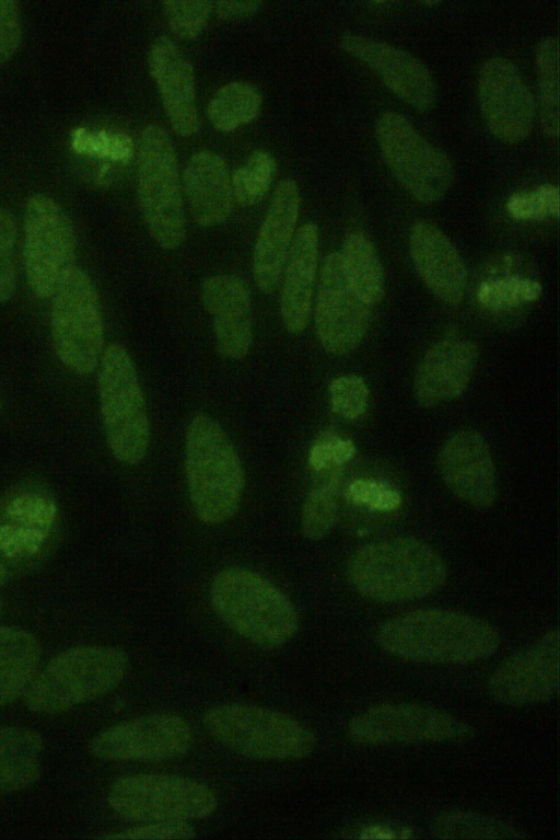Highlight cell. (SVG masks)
Listing matches in <instances>:
<instances>
[{"label": "cell", "instance_id": "obj_1", "mask_svg": "<svg viewBox=\"0 0 560 840\" xmlns=\"http://www.w3.org/2000/svg\"><path fill=\"white\" fill-rule=\"evenodd\" d=\"M375 641L384 653L402 660L455 665L486 659L500 645L499 633L488 621L435 608L387 620Z\"/></svg>", "mask_w": 560, "mask_h": 840}, {"label": "cell", "instance_id": "obj_2", "mask_svg": "<svg viewBox=\"0 0 560 840\" xmlns=\"http://www.w3.org/2000/svg\"><path fill=\"white\" fill-rule=\"evenodd\" d=\"M441 556L428 544L396 538L359 548L347 564V577L363 598L393 603L427 597L446 580Z\"/></svg>", "mask_w": 560, "mask_h": 840}, {"label": "cell", "instance_id": "obj_3", "mask_svg": "<svg viewBox=\"0 0 560 840\" xmlns=\"http://www.w3.org/2000/svg\"><path fill=\"white\" fill-rule=\"evenodd\" d=\"M220 619L246 641L277 648L298 632V612L290 599L257 573L238 567L219 572L210 587Z\"/></svg>", "mask_w": 560, "mask_h": 840}, {"label": "cell", "instance_id": "obj_4", "mask_svg": "<svg viewBox=\"0 0 560 840\" xmlns=\"http://www.w3.org/2000/svg\"><path fill=\"white\" fill-rule=\"evenodd\" d=\"M185 471L189 498L198 519L220 525L238 508L245 477L241 460L223 428L205 414L186 433Z\"/></svg>", "mask_w": 560, "mask_h": 840}, {"label": "cell", "instance_id": "obj_5", "mask_svg": "<svg viewBox=\"0 0 560 840\" xmlns=\"http://www.w3.org/2000/svg\"><path fill=\"white\" fill-rule=\"evenodd\" d=\"M127 655L110 646L85 645L62 651L35 675L23 700L36 714H58L98 699L119 686Z\"/></svg>", "mask_w": 560, "mask_h": 840}, {"label": "cell", "instance_id": "obj_6", "mask_svg": "<svg viewBox=\"0 0 560 840\" xmlns=\"http://www.w3.org/2000/svg\"><path fill=\"white\" fill-rule=\"evenodd\" d=\"M202 723L215 741L252 759L300 760L317 744L314 732L295 717L258 705H217L203 714Z\"/></svg>", "mask_w": 560, "mask_h": 840}, {"label": "cell", "instance_id": "obj_7", "mask_svg": "<svg viewBox=\"0 0 560 840\" xmlns=\"http://www.w3.org/2000/svg\"><path fill=\"white\" fill-rule=\"evenodd\" d=\"M101 415L108 447L124 464H138L150 442L144 395L135 365L119 344L104 350L98 373Z\"/></svg>", "mask_w": 560, "mask_h": 840}, {"label": "cell", "instance_id": "obj_8", "mask_svg": "<svg viewBox=\"0 0 560 840\" xmlns=\"http://www.w3.org/2000/svg\"><path fill=\"white\" fill-rule=\"evenodd\" d=\"M50 333L59 360L85 376L101 359L104 330L98 296L90 276L72 265L51 295Z\"/></svg>", "mask_w": 560, "mask_h": 840}, {"label": "cell", "instance_id": "obj_9", "mask_svg": "<svg viewBox=\"0 0 560 840\" xmlns=\"http://www.w3.org/2000/svg\"><path fill=\"white\" fill-rule=\"evenodd\" d=\"M138 194L151 237L165 250L178 248L186 235L178 164L166 131L147 126L140 136Z\"/></svg>", "mask_w": 560, "mask_h": 840}, {"label": "cell", "instance_id": "obj_10", "mask_svg": "<svg viewBox=\"0 0 560 840\" xmlns=\"http://www.w3.org/2000/svg\"><path fill=\"white\" fill-rule=\"evenodd\" d=\"M107 802L115 814L133 822L205 819L218 807L207 784L164 773L120 776L112 783Z\"/></svg>", "mask_w": 560, "mask_h": 840}, {"label": "cell", "instance_id": "obj_11", "mask_svg": "<svg viewBox=\"0 0 560 840\" xmlns=\"http://www.w3.org/2000/svg\"><path fill=\"white\" fill-rule=\"evenodd\" d=\"M376 138L390 172L417 200H440L453 180L447 156L427 140L401 114L386 112L376 122Z\"/></svg>", "mask_w": 560, "mask_h": 840}, {"label": "cell", "instance_id": "obj_12", "mask_svg": "<svg viewBox=\"0 0 560 840\" xmlns=\"http://www.w3.org/2000/svg\"><path fill=\"white\" fill-rule=\"evenodd\" d=\"M349 739L361 746L385 744L462 743L474 737L468 723L438 707L419 703H382L354 716Z\"/></svg>", "mask_w": 560, "mask_h": 840}, {"label": "cell", "instance_id": "obj_13", "mask_svg": "<svg viewBox=\"0 0 560 840\" xmlns=\"http://www.w3.org/2000/svg\"><path fill=\"white\" fill-rule=\"evenodd\" d=\"M73 225L51 197L36 194L28 198L24 212V268L32 292L50 298L63 273L73 264Z\"/></svg>", "mask_w": 560, "mask_h": 840}, {"label": "cell", "instance_id": "obj_14", "mask_svg": "<svg viewBox=\"0 0 560 840\" xmlns=\"http://www.w3.org/2000/svg\"><path fill=\"white\" fill-rule=\"evenodd\" d=\"M190 724L174 713H153L117 723L95 735L91 755L107 761H163L192 747Z\"/></svg>", "mask_w": 560, "mask_h": 840}, {"label": "cell", "instance_id": "obj_15", "mask_svg": "<svg viewBox=\"0 0 560 840\" xmlns=\"http://www.w3.org/2000/svg\"><path fill=\"white\" fill-rule=\"evenodd\" d=\"M353 289L343 269L340 253H329L322 265L315 306V327L326 352L346 355L366 334L371 310Z\"/></svg>", "mask_w": 560, "mask_h": 840}, {"label": "cell", "instance_id": "obj_16", "mask_svg": "<svg viewBox=\"0 0 560 840\" xmlns=\"http://www.w3.org/2000/svg\"><path fill=\"white\" fill-rule=\"evenodd\" d=\"M559 631L551 629L534 644L504 659L489 676V694L497 702L524 706L550 701L559 692Z\"/></svg>", "mask_w": 560, "mask_h": 840}, {"label": "cell", "instance_id": "obj_17", "mask_svg": "<svg viewBox=\"0 0 560 840\" xmlns=\"http://www.w3.org/2000/svg\"><path fill=\"white\" fill-rule=\"evenodd\" d=\"M478 97L486 124L495 137L515 143L528 136L535 116V102L511 60L495 56L481 65Z\"/></svg>", "mask_w": 560, "mask_h": 840}, {"label": "cell", "instance_id": "obj_18", "mask_svg": "<svg viewBox=\"0 0 560 840\" xmlns=\"http://www.w3.org/2000/svg\"><path fill=\"white\" fill-rule=\"evenodd\" d=\"M340 46L370 67L392 92L416 110L427 112L434 106V79L424 64L410 53L354 34H345Z\"/></svg>", "mask_w": 560, "mask_h": 840}, {"label": "cell", "instance_id": "obj_19", "mask_svg": "<svg viewBox=\"0 0 560 840\" xmlns=\"http://www.w3.org/2000/svg\"><path fill=\"white\" fill-rule=\"evenodd\" d=\"M438 468L458 499L477 509L492 507L497 498L495 469L488 444L478 431L454 433L439 451Z\"/></svg>", "mask_w": 560, "mask_h": 840}, {"label": "cell", "instance_id": "obj_20", "mask_svg": "<svg viewBox=\"0 0 560 840\" xmlns=\"http://www.w3.org/2000/svg\"><path fill=\"white\" fill-rule=\"evenodd\" d=\"M201 301L212 317L215 348L225 359L244 358L252 343L250 292L232 275H213L201 284Z\"/></svg>", "mask_w": 560, "mask_h": 840}, {"label": "cell", "instance_id": "obj_21", "mask_svg": "<svg viewBox=\"0 0 560 840\" xmlns=\"http://www.w3.org/2000/svg\"><path fill=\"white\" fill-rule=\"evenodd\" d=\"M299 208L300 195L295 182L290 179L281 181L272 195L254 249V279L265 294H271L280 280L294 238Z\"/></svg>", "mask_w": 560, "mask_h": 840}, {"label": "cell", "instance_id": "obj_22", "mask_svg": "<svg viewBox=\"0 0 560 840\" xmlns=\"http://www.w3.org/2000/svg\"><path fill=\"white\" fill-rule=\"evenodd\" d=\"M149 69L173 129L182 137L198 131L195 74L190 60L170 37L156 38L149 51Z\"/></svg>", "mask_w": 560, "mask_h": 840}, {"label": "cell", "instance_id": "obj_23", "mask_svg": "<svg viewBox=\"0 0 560 840\" xmlns=\"http://www.w3.org/2000/svg\"><path fill=\"white\" fill-rule=\"evenodd\" d=\"M478 358L475 343L446 337L429 348L413 379L419 405L431 407L459 396L468 386Z\"/></svg>", "mask_w": 560, "mask_h": 840}, {"label": "cell", "instance_id": "obj_24", "mask_svg": "<svg viewBox=\"0 0 560 840\" xmlns=\"http://www.w3.org/2000/svg\"><path fill=\"white\" fill-rule=\"evenodd\" d=\"M410 257L428 288L442 301L458 304L467 288V268L447 237L433 225L419 221L409 237Z\"/></svg>", "mask_w": 560, "mask_h": 840}, {"label": "cell", "instance_id": "obj_25", "mask_svg": "<svg viewBox=\"0 0 560 840\" xmlns=\"http://www.w3.org/2000/svg\"><path fill=\"white\" fill-rule=\"evenodd\" d=\"M318 263V229L303 225L294 234L281 276L280 314L285 329L299 334L307 325Z\"/></svg>", "mask_w": 560, "mask_h": 840}, {"label": "cell", "instance_id": "obj_26", "mask_svg": "<svg viewBox=\"0 0 560 840\" xmlns=\"http://www.w3.org/2000/svg\"><path fill=\"white\" fill-rule=\"evenodd\" d=\"M184 188L195 221L217 226L233 208L231 176L223 159L211 151L194 154L184 170Z\"/></svg>", "mask_w": 560, "mask_h": 840}, {"label": "cell", "instance_id": "obj_27", "mask_svg": "<svg viewBox=\"0 0 560 840\" xmlns=\"http://www.w3.org/2000/svg\"><path fill=\"white\" fill-rule=\"evenodd\" d=\"M42 658V646L28 631L0 626V707L23 697Z\"/></svg>", "mask_w": 560, "mask_h": 840}, {"label": "cell", "instance_id": "obj_28", "mask_svg": "<svg viewBox=\"0 0 560 840\" xmlns=\"http://www.w3.org/2000/svg\"><path fill=\"white\" fill-rule=\"evenodd\" d=\"M42 736L27 727L0 726V794L21 791L40 776Z\"/></svg>", "mask_w": 560, "mask_h": 840}, {"label": "cell", "instance_id": "obj_29", "mask_svg": "<svg viewBox=\"0 0 560 840\" xmlns=\"http://www.w3.org/2000/svg\"><path fill=\"white\" fill-rule=\"evenodd\" d=\"M431 831L443 840H520L526 835L515 825L492 815L451 809L434 819Z\"/></svg>", "mask_w": 560, "mask_h": 840}, {"label": "cell", "instance_id": "obj_30", "mask_svg": "<svg viewBox=\"0 0 560 840\" xmlns=\"http://www.w3.org/2000/svg\"><path fill=\"white\" fill-rule=\"evenodd\" d=\"M347 278L369 304L377 303L385 289L384 271L373 243L362 233H350L340 253Z\"/></svg>", "mask_w": 560, "mask_h": 840}, {"label": "cell", "instance_id": "obj_31", "mask_svg": "<svg viewBox=\"0 0 560 840\" xmlns=\"http://www.w3.org/2000/svg\"><path fill=\"white\" fill-rule=\"evenodd\" d=\"M262 96L259 90L242 81L221 87L209 102L207 114L220 131H233L252 122L259 113Z\"/></svg>", "mask_w": 560, "mask_h": 840}, {"label": "cell", "instance_id": "obj_32", "mask_svg": "<svg viewBox=\"0 0 560 840\" xmlns=\"http://www.w3.org/2000/svg\"><path fill=\"white\" fill-rule=\"evenodd\" d=\"M539 118L544 133L558 137L560 129L559 43L547 36L536 51Z\"/></svg>", "mask_w": 560, "mask_h": 840}, {"label": "cell", "instance_id": "obj_33", "mask_svg": "<svg viewBox=\"0 0 560 840\" xmlns=\"http://www.w3.org/2000/svg\"><path fill=\"white\" fill-rule=\"evenodd\" d=\"M340 473L341 467L319 472V480L306 496L302 509V530L311 540L327 536L336 522Z\"/></svg>", "mask_w": 560, "mask_h": 840}, {"label": "cell", "instance_id": "obj_34", "mask_svg": "<svg viewBox=\"0 0 560 840\" xmlns=\"http://www.w3.org/2000/svg\"><path fill=\"white\" fill-rule=\"evenodd\" d=\"M276 169V160L268 151H252L231 177L233 197L242 206L259 203L269 191Z\"/></svg>", "mask_w": 560, "mask_h": 840}, {"label": "cell", "instance_id": "obj_35", "mask_svg": "<svg viewBox=\"0 0 560 840\" xmlns=\"http://www.w3.org/2000/svg\"><path fill=\"white\" fill-rule=\"evenodd\" d=\"M541 286L534 279L505 276L483 281L478 289L479 303L491 311H501L538 299Z\"/></svg>", "mask_w": 560, "mask_h": 840}, {"label": "cell", "instance_id": "obj_36", "mask_svg": "<svg viewBox=\"0 0 560 840\" xmlns=\"http://www.w3.org/2000/svg\"><path fill=\"white\" fill-rule=\"evenodd\" d=\"M163 7L171 32L185 41L201 34L212 11V2L205 0L165 1Z\"/></svg>", "mask_w": 560, "mask_h": 840}, {"label": "cell", "instance_id": "obj_37", "mask_svg": "<svg viewBox=\"0 0 560 840\" xmlns=\"http://www.w3.org/2000/svg\"><path fill=\"white\" fill-rule=\"evenodd\" d=\"M331 411L346 421L360 418L368 409L369 389L359 376H342L329 386Z\"/></svg>", "mask_w": 560, "mask_h": 840}, {"label": "cell", "instance_id": "obj_38", "mask_svg": "<svg viewBox=\"0 0 560 840\" xmlns=\"http://www.w3.org/2000/svg\"><path fill=\"white\" fill-rule=\"evenodd\" d=\"M511 217L520 220L557 218L559 215V191L553 185H542L528 192L513 194L506 204Z\"/></svg>", "mask_w": 560, "mask_h": 840}, {"label": "cell", "instance_id": "obj_39", "mask_svg": "<svg viewBox=\"0 0 560 840\" xmlns=\"http://www.w3.org/2000/svg\"><path fill=\"white\" fill-rule=\"evenodd\" d=\"M16 225L12 212L0 208V304L8 302L16 289Z\"/></svg>", "mask_w": 560, "mask_h": 840}, {"label": "cell", "instance_id": "obj_40", "mask_svg": "<svg viewBox=\"0 0 560 840\" xmlns=\"http://www.w3.org/2000/svg\"><path fill=\"white\" fill-rule=\"evenodd\" d=\"M355 454L354 444L335 433L325 431L313 442L310 449L308 463L316 473L330 468L342 467Z\"/></svg>", "mask_w": 560, "mask_h": 840}, {"label": "cell", "instance_id": "obj_41", "mask_svg": "<svg viewBox=\"0 0 560 840\" xmlns=\"http://www.w3.org/2000/svg\"><path fill=\"white\" fill-rule=\"evenodd\" d=\"M347 497L351 503L375 511H392L401 504V496L396 490L382 481L371 479L353 481L348 487Z\"/></svg>", "mask_w": 560, "mask_h": 840}, {"label": "cell", "instance_id": "obj_42", "mask_svg": "<svg viewBox=\"0 0 560 840\" xmlns=\"http://www.w3.org/2000/svg\"><path fill=\"white\" fill-rule=\"evenodd\" d=\"M196 837L195 828L187 820H156L106 836V839L129 840H186Z\"/></svg>", "mask_w": 560, "mask_h": 840}, {"label": "cell", "instance_id": "obj_43", "mask_svg": "<svg viewBox=\"0 0 560 840\" xmlns=\"http://www.w3.org/2000/svg\"><path fill=\"white\" fill-rule=\"evenodd\" d=\"M23 38V20L18 1L0 0V65L18 51Z\"/></svg>", "mask_w": 560, "mask_h": 840}, {"label": "cell", "instance_id": "obj_44", "mask_svg": "<svg viewBox=\"0 0 560 840\" xmlns=\"http://www.w3.org/2000/svg\"><path fill=\"white\" fill-rule=\"evenodd\" d=\"M80 150L100 153L117 161H128L133 152L131 139L125 134L84 135L78 139Z\"/></svg>", "mask_w": 560, "mask_h": 840}, {"label": "cell", "instance_id": "obj_45", "mask_svg": "<svg viewBox=\"0 0 560 840\" xmlns=\"http://www.w3.org/2000/svg\"><path fill=\"white\" fill-rule=\"evenodd\" d=\"M261 1H217L212 2V8L217 15L225 21H238L252 16L260 7Z\"/></svg>", "mask_w": 560, "mask_h": 840}, {"label": "cell", "instance_id": "obj_46", "mask_svg": "<svg viewBox=\"0 0 560 840\" xmlns=\"http://www.w3.org/2000/svg\"><path fill=\"white\" fill-rule=\"evenodd\" d=\"M9 579V572L7 567L0 562V587L3 586Z\"/></svg>", "mask_w": 560, "mask_h": 840}, {"label": "cell", "instance_id": "obj_47", "mask_svg": "<svg viewBox=\"0 0 560 840\" xmlns=\"http://www.w3.org/2000/svg\"><path fill=\"white\" fill-rule=\"evenodd\" d=\"M2 611H3V601L0 597V615L2 614Z\"/></svg>", "mask_w": 560, "mask_h": 840}, {"label": "cell", "instance_id": "obj_48", "mask_svg": "<svg viewBox=\"0 0 560 840\" xmlns=\"http://www.w3.org/2000/svg\"><path fill=\"white\" fill-rule=\"evenodd\" d=\"M1 411H2V406H1V402H0V413H1Z\"/></svg>", "mask_w": 560, "mask_h": 840}]
</instances>
